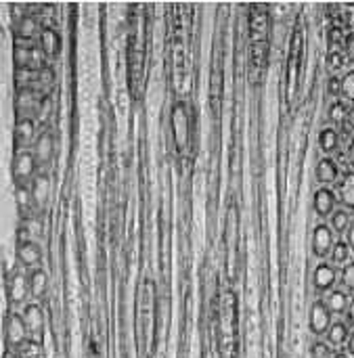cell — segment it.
Returning a JSON list of instances; mask_svg holds the SVG:
<instances>
[{"label":"cell","instance_id":"cell-1","mask_svg":"<svg viewBox=\"0 0 354 358\" xmlns=\"http://www.w3.org/2000/svg\"><path fill=\"white\" fill-rule=\"evenodd\" d=\"M172 132H174V143L181 151L187 149L191 139V126H189V113L185 103H176L172 107Z\"/></svg>","mask_w":354,"mask_h":358},{"label":"cell","instance_id":"cell-2","mask_svg":"<svg viewBox=\"0 0 354 358\" xmlns=\"http://www.w3.org/2000/svg\"><path fill=\"white\" fill-rule=\"evenodd\" d=\"M302 40H304L302 30H296L294 36H291L289 61H287V99L294 97V91L298 88V69H300V59H302Z\"/></svg>","mask_w":354,"mask_h":358},{"label":"cell","instance_id":"cell-3","mask_svg":"<svg viewBox=\"0 0 354 358\" xmlns=\"http://www.w3.org/2000/svg\"><path fill=\"white\" fill-rule=\"evenodd\" d=\"M21 319L25 323L30 339L36 344H42V337H44V312H42V308L38 304H25L23 312H21Z\"/></svg>","mask_w":354,"mask_h":358},{"label":"cell","instance_id":"cell-4","mask_svg":"<svg viewBox=\"0 0 354 358\" xmlns=\"http://www.w3.org/2000/svg\"><path fill=\"white\" fill-rule=\"evenodd\" d=\"M5 337H7V346L11 348V352H17L27 339V329H25V323L21 319L19 312H11L7 317V323H5Z\"/></svg>","mask_w":354,"mask_h":358},{"label":"cell","instance_id":"cell-5","mask_svg":"<svg viewBox=\"0 0 354 358\" xmlns=\"http://www.w3.org/2000/svg\"><path fill=\"white\" fill-rule=\"evenodd\" d=\"M331 323H333V317L329 315L323 300H315L311 306V312H308V327H311V333L317 337H323L329 331Z\"/></svg>","mask_w":354,"mask_h":358},{"label":"cell","instance_id":"cell-6","mask_svg":"<svg viewBox=\"0 0 354 358\" xmlns=\"http://www.w3.org/2000/svg\"><path fill=\"white\" fill-rule=\"evenodd\" d=\"M313 285L319 293H329L338 285V271L331 262H319L313 273Z\"/></svg>","mask_w":354,"mask_h":358},{"label":"cell","instance_id":"cell-7","mask_svg":"<svg viewBox=\"0 0 354 358\" xmlns=\"http://www.w3.org/2000/svg\"><path fill=\"white\" fill-rule=\"evenodd\" d=\"M333 245H335V233L331 231L329 225L321 222V225H317L313 229V254L317 258H327L331 254Z\"/></svg>","mask_w":354,"mask_h":358},{"label":"cell","instance_id":"cell-8","mask_svg":"<svg viewBox=\"0 0 354 358\" xmlns=\"http://www.w3.org/2000/svg\"><path fill=\"white\" fill-rule=\"evenodd\" d=\"M338 205V197L335 191H331L329 187H321L315 191L313 195V210L319 218H331V214L335 212Z\"/></svg>","mask_w":354,"mask_h":358},{"label":"cell","instance_id":"cell-9","mask_svg":"<svg viewBox=\"0 0 354 358\" xmlns=\"http://www.w3.org/2000/svg\"><path fill=\"white\" fill-rule=\"evenodd\" d=\"M338 201H342L344 210L352 212L354 210V170L344 172L338 181V193H335Z\"/></svg>","mask_w":354,"mask_h":358},{"label":"cell","instance_id":"cell-10","mask_svg":"<svg viewBox=\"0 0 354 358\" xmlns=\"http://www.w3.org/2000/svg\"><path fill=\"white\" fill-rule=\"evenodd\" d=\"M317 181L321 183V187H329L333 183L340 181V164L333 157H323L317 164Z\"/></svg>","mask_w":354,"mask_h":358},{"label":"cell","instance_id":"cell-11","mask_svg":"<svg viewBox=\"0 0 354 358\" xmlns=\"http://www.w3.org/2000/svg\"><path fill=\"white\" fill-rule=\"evenodd\" d=\"M36 157L34 153L30 151H21L17 157H15V164H13V174L19 183H25V181H32V176L36 172Z\"/></svg>","mask_w":354,"mask_h":358},{"label":"cell","instance_id":"cell-12","mask_svg":"<svg viewBox=\"0 0 354 358\" xmlns=\"http://www.w3.org/2000/svg\"><path fill=\"white\" fill-rule=\"evenodd\" d=\"M17 260L23 268H36L42 260V251L34 241H21L17 247Z\"/></svg>","mask_w":354,"mask_h":358},{"label":"cell","instance_id":"cell-13","mask_svg":"<svg viewBox=\"0 0 354 358\" xmlns=\"http://www.w3.org/2000/svg\"><path fill=\"white\" fill-rule=\"evenodd\" d=\"M323 304H325V308L329 310L331 317H333V315H346L348 304H350V295L338 287V289L329 291V293L323 298Z\"/></svg>","mask_w":354,"mask_h":358},{"label":"cell","instance_id":"cell-14","mask_svg":"<svg viewBox=\"0 0 354 358\" xmlns=\"http://www.w3.org/2000/svg\"><path fill=\"white\" fill-rule=\"evenodd\" d=\"M40 51L44 53V57H55L57 53H59V49H61V38H59V34L55 32V30H51V27H44L42 32H40Z\"/></svg>","mask_w":354,"mask_h":358},{"label":"cell","instance_id":"cell-15","mask_svg":"<svg viewBox=\"0 0 354 358\" xmlns=\"http://www.w3.org/2000/svg\"><path fill=\"white\" fill-rule=\"evenodd\" d=\"M34 157L38 164H49L51 157H53V137L49 132H42L36 137V143H34Z\"/></svg>","mask_w":354,"mask_h":358},{"label":"cell","instance_id":"cell-16","mask_svg":"<svg viewBox=\"0 0 354 358\" xmlns=\"http://www.w3.org/2000/svg\"><path fill=\"white\" fill-rule=\"evenodd\" d=\"M348 337H350V325L346 321H335L325 333V339H327L325 344L329 348H342L348 342Z\"/></svg>","mask_w":354,"mask_h":358},{"label":"cell","instance_id":"cell-17","mask_svg":"<svg viewBox=\"0 0 354 358\" xmlns=\"http://www.w3.org/2000/svg\"><path fill=\"white\" fill-rule=\"evenodd\" d=\"M319 147L325 153V157H331L333 153L340 151V132L335 128H323L319 132Z\"/></svg>","mask_w":354,"mask_h":358},{"label":"cell","instance_id":"cell-18","mask_svg":"<svg viewBox=\"0 0 354 358\" xmlns=\"http://www.w3.org/2000/svg\"><path fill=\"white\" fill-rule=\"evenodd\" d=\"M11 302L13 304H23L27 300V293H30V277H25L23 273H17L13 279H11Z\"/></svg>","mask_w":354,"mask_h":358},{"label":"cell","instance_id":"cell-19","mask_svg":"<svg viewBox=\"0 0 354 358\" xmlns=\"http://www.w3.org/2000/svg\"><path fill=\"white\" fill-rule=\"evenodd\" d=\"M51 197V183L47 176H36L34 178V185H32V199L38 203V205H44Z\"/></svg>","mask_w":354,"mask_h":358},{"label":"cell","instance_id":"cell-20","mask_svg":"<svg viewBox=\"0 0 354 358\" xmlns=\"http://www.w3.org/2000/svg\"><path fill=\"white\" fill-rule=\"evenodd\" d=\"M15 132H17V141L21 145H30L36 137V124L32 118H21L15 126Z\"/></svg>","mask_w":354,"mask_h":358},{"label":"cell","instance_id":"cell-21","mask_svg":"<svg viewBox=\"0 0 354 358\" xmlns=\"http://www.w3.org/2000/svg\"><path fill=\"white\" fill-rule=\"evenodd\" d=\"M17 32L23 40H34L36 36H40V23L34 15H23L19 19V25H17Z\"/></svg>","mask_w":354,"mask_h":358},{"label":"cell","instance_id":"cell-22","mask_svg":"<svg viewBox=\"0 0 354 358\" xmlns=\"http://www.w3.org/2000/svg\"><path fill=\"white\" fill-rule=\"evenodd\" d=\"M352 212H348V210H344V208H340V210H335L333 214H331V231L333 233H346L348 231V227L352 225Z\"/></svg>","mask_w":354,"mask_h":358},{"label":"cell","instance_id":"cell-23","mask_svg":"<svg viewBox=\"0 0 354 358\" xmlns=\"http://www.w3.org/2000/svg\"><path fill=\"white\" fill-rule=\"evenodd\" d=\"M47 285H49V277L44 275V271H34L30 275V295L42 298L44 291H47Z\"/></svg>","mask_w":354,"mask_h":358},{"label":"cell","instance_id":"cell-24","mask_svg":"<svg viewBox=\"0 0 354 358\" xmlns=\"http://www.w3.org/2000/svg\"><path fill=\"white\" fill-rule=\"evenodd\" d=\"M17 105H19V111L23 113V115H32L34 111H38V107H40V99L30 91H23L21 95H19V101H17Z\"/></svg>","mask_w":354,"mask_h":358},{"label":"cell","instance_id":"cell-25","mask_svg":"<svg viewBox=\"0 0 354 358\" xmlns=\"http://www.w3.org/2000/svg\"><path fill=\"white\" fill-rule=\"evenodd\" d=\"M338 285L342 291H346L348 295L354 293V262L350 260L346 266H342V273L338 277Z\"/></svg>","mask_w":354,"mask_h":358},{"label":"cell","instance_id":"cell-26","mask_svg":"<svg viewBox=\"0 0 354 358\" xmlns=\"http://www.w3.org/2000/svg\"><path fill=\"white\" fill-rule=\"evenodd\" d=\"M252 32L256 40H267V32H269V17L264 13H254L252 15ZM254 40V42H256Z\"/></svg>","mask_w":354,"mask_h":358},{"label":"cell","instance_id":"cell-27","mask_svg":"<svg viewBox=\"0 0 354 358\" xmlns=\"http://www.w3.org/2000/svg\"><path fill=\"white\" fill-rule=\"evenodd\" d=\"M346 115H348V107H346V103L340 101V99H335V101L329 105V111H327L329 122H331L333 126H344Z\"/></svg>","mask_w":354,"mask_h":358},{"label":"cell","instance_id":"cell-28","mask_svg":"<svg viewBox=\"0 0 354 358\" xmlns=\"http://www.w3.org/2000/svg\"><path fill=\"white\" fill-rule=\"evenodd\" d=\"M267 57H269V42L267 40H256L252 44V61L256 67H264L267 63Z\"/></svg>","mask_w":354,"mask_h":358},{"label":"cell","instance_id":"cell-29","mask_svg":"<svg viewBox=\"0 0 354 358\" xmlns=\"http://www.w3.org/2000/svg\"><path fill=\"white\" fill-rule=\"evenodd\" d=\"M350 254H352V249L348 247V243L346 241H335V245H333V249H331V264L335 266V264H340V266H346L348 262H350Z\"/></svg>","mask_w":354,"mask_h":358},{"label":"cell","instance_id":"cell-30","mask_svg":"<svg viewBox=\"0 0 354 358\" xmlns=\"http://www.w3.org/2000/svg\"><path fill=\"white\" fill-rule=\"evenodd\" d=\"M34 51L30 44L25 47V44H17L15 47V65L17 67H32V61H34ZM34 69V67H32Z\"/></svg>","mask_w":354,"mask_h":358},{"label":"cell","instance_id":"cell-31","mask_svg":"<svg viewBox=\"0 0 354 358\" xmlns=\"http://www.w3.org/2000/svg\"><path fill=\"white\" fill-rule=\"evenodd\" d=\"M325 63H327V69L335 74V71H340V69L346 65V57H344V53H342L340 49H331V51L327 53Z\"/></svg>","mask_w":354,"mask_h":358},{"label":"cell","instance_id":"cell-32","mask_svg":"<svg viewBox=\"0 0 354 358\" xmlns=\"http://www.w3.org/2000/svg\"><path fill=\"white\" fill-rule=\"evenodd\" d=\"M342 80V97H346L348 103H354V69L346 71Z\"/></svg>","mask_w":354,"mask_h":358},{"label":"cell","instance_id":"cell-33","mask_svg":"<svg viewBox=\"0 0 354 358\" xmlns=\"http://www.w3.org/2000/svg\"><path fill=\"white\" fill-rule=\"evenodd\" d=\"M17 354H19L21 358H40V356H42V350H40V344L27 339V342L17 350Z\"/></svg>","mask_w":354,"mask_h":358},{"label":"cell","instance_id":"cell-34","mask_svg":"<svg viewBox=\"0 0 354 358\" xmlns=\"http://www.w3.org/2000/svg\"><path fill=\"white\" fill-rule=\"evenodd\" d=\"M311 352H313V358H333L335 356L333 350L325 342H315L313 348H311Z\"/></svg>","mask_w":354,"mask_h":358},{"label":"cell","instance_id":"cell-35","mask_svg":"<svg viewBox=\"0 0 354 358\" xmlns=\"http://www.w3.org/2000/svg\"><path fill=\"white\" fill-rule=\"evenodd\" d=\"M15 80L19 82V84H32V82H36V71L32 69V67H17V74H15Z\"/></svg>","mask_w":354,"mask_h":358},{"label":"cell","instance_id":"cell-36","mask_svg":"<svg viewBox=\"0 0 354 358\" xmlns=\"http://www.w3.org/2000/svg\"><path fill=\"white\" fill-rule=\"evenodd\" d=\"M327 95L329 97H342V80L338 78V76H331L329 80H327Z\"/></svg>","mask_w":354,"mask_h":358},{"label":"cell","instance_id":"cell-37","mask_svg":"<svg viewBox=\"0 0 354 358\" xmlns=\"http://www.w3.org/2000/svg\"><path fill=\"white\" fill-rule=\"evenodd\" d=\"M344 40H346V34H344L340 27H333V30L329 32V42H331L333 49H340V44H344Z\"/></svg>","mask_w":354,"mask_h":358},{"label":"cell","instance_id":"cell-38","mask_svg":"<svg viewBox=\"0 0 354 358\" xmlns=\"http://www.w3.org/2000/svg\"><path fill=\"white\" fill-rule=\"evenodd\" d=\"M344 47H346V57L354 61V32H350L344 40Z\"/></svg>","mask_w":354,"mask_h":358},{"label":"cell","instance_id":"cell-39","mask_svg":"<svg viewBox=\"0 0 354 358\" xmlns=\"http://www.w3.org/2000/svg\"><path fill=\"white\" fill-rule=\"evenodd\" d=\"M344 157H346V161L354 168V137L350 139V143L346 145V151H344Z\"/></svg>","mask_w":354,"mask_h":358},{"label":"cell","instance_id":"cell-40","mask_svg":"<svg viewBox=\"0 0 354 358\" xmlns=\"http://www.w3.org/2000/svg\"><path fill=\"white\" fill-rule=\"evenodd\" d=\"M346 243H348V247L354 251V220H352V225L348 227V231H346V239H344Z\"/></svg>","mask_w":354,"mask_h":358},{"label":"cell","instance_id":"cell-41","mask_svg":"<svg viewBox=\"0 0 354 358\" xmlns=\"http://www.w3.org/2000/svg\"><path fill=\"white\" fill-rule=\"evenodd\" d=\"M344 128H348V130H354V107H348V115H346Z\"/></svg>","mask_w":354,"mask_h":358},{"label":"cell","instance_id":"cell-42","mask_svg":"<svg viewBox=\"0 0 354 358\" xmlns=\"http://www.w3.org/2000/svg\"><path fill=\"white\" fill-rule=\"evenodd\" d=\"M346 354L350 356V358H354V331H350V337H348V342H346Z\"/></svg>","mask_w":354,"mask_h":358},{"label":"cell","instance_id":"cell-43","mask_svg":"<svg viewBox=\"0 0 354 358\" xmlns=\"http://www.w3.org/2000/svg\"><path fill=\"white\" fill-rule=\"evenodd\" d=\"M346 315H348V325H350V323L354 325V295L350 298V304H348V310H346Z\"/></svg>","mask_w":354,"mask_h":358},{"label":"cell","instance_id":"cell-44","mask_svg":"<svg viewBox=\"0 0 354 358\" xmlns=\"http://www.w3.org/2000/svg\"><path fill=\"white\" fill-rule=\"evenodd\" d=\"M333 358H350V356H348L346 352H338V354H335Z\"/></svg>","mask_w":354,"mask_h":358},{"label":"cell","instance_id":"cell-45","mask_svg":"<svg viewBox=\"0 0 354 358\" xmlns=\"http://www.w3.org/2000/svg\"><path fill=\"white\" fill-rule=\"evenodd\" d=\"M7 358H21V356H19L17 352H9V354H7Z\"/></svg>","mask_w":354,"mask_h":358}]
</instances>
